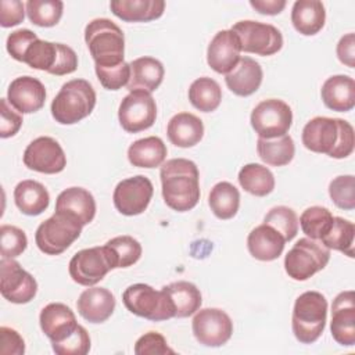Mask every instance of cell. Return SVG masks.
Masks as SVG:
<instances>
[{
	"label": "cell",
	"instance_id": "1",
	"mask_svg": "<svg viewBox=\"0 0 355 355\" xmlns=\"http://www.w3.org/2000/svg\"><path fill=\"white\" fill-rule=\"evenodd\" d=\"M159 178L165 204L178 212L193 209L200 200L197 165L186 158H172L161 165Z\"/></svg>",
	"mask_w": 355,
	"mask_h": 355
},
{
	"label": "cell",
	"instance_id": "2",
	"mask_svg": "<svg viewBox=\"0 0 355 355\" xmlns=\"http://www.w3.org/2000/svg\"><path fill=\"white\" fill-rule=\"evenodd\" d=\"M302 144L313 153L337 159L347 158L354 151V128L340 118L315 116L302 129Z\"/></svg>",
	"mask_w": 355,
	"mask_h": 355
},
{
	"label": "cell",
	"instance_id": "3",
	"mask_svg": "<svg viewBox=\"0 0 355 355\" xmlns=\"http://www.w3.org/2000/svg\"><path fill=\"white\" fill-rule=\"evenodd\" d=\"M85 42L94 60V69L114 68L125 62V36L108 18H96L85 28Z\"/></svg>",
	"mask_w": 355,
	"mask_h": 355
},
{
	"label": "cell",
	"instance_id": "4",
	"mask_svg": "<svg viewBox=\"0 0 355 355\" xmlns=\"http://www.w3.org/2000/svg\"><path fill=\"white\" fill-rule=\"evenodd\" d=\"M96 105V92L85 79L64 83L51 103V115L61 125H73L89 116Z\"/></svg>",
	"mask_w": 355,
	"mask_h": 355
},
{
	"label": "cell",
	"instance_id": "5",
	"mask_svg": "<svg viewBox=\"0 0 355 355\" xmlns=\"http://www.w3.org/2000/svg\"><path fill=\"white\" fill-rule=\"evenodd\" d=\"M327 319V300L319 291H305L294 302L291 327L302 344L315 343L323 333Z\"/></svg>",
	"mask_w": 355,
	"mask_h": 355
},
{
	"label": "cell",
	"instance_id": "6",
	"mask_svg": "<svg viewBox=\"0 0 355 355\" xmlns=\"http://www.w3.org/2000/svg\"><path fill=\"white\" fill-rule=\"evenodd\" d=\"M22 62L33 69L62 76L76 71L78 55L67 44L53 43L37 37L26 49Z\"/></svg>",
	"mask_w": 355,
	"mask_h": 355
},
{
	"label": "cell",
	"instance_id": "7",
	"mask_svg": "<svg viewBox=\"0 0 355 355\" xmlns=\"http://www.w3.org/2000/svg\"><path fill=\"white\" fill-rule=\"evenodd\" d=\"M122 301L129 312L153 322L175 318L172 301L162 288L155 290L148 284L136 283L123 291Z\"/></svg>",
	"mask_w": 355,
	"mask_h": 355
},
{
	"label": "cell",
	"instance_id": "8",
	"mask_svg": "<svg viewBox=\"0 0 355 355\" xmlns=\"http://www.w3.org/2000/svg\"><path fill=\"white\" fill-rule=\"evenodd\" d=\"M330 259V250L319 240L300 239L284 257V269L288 277L304 282L322 270Z\"/></svg>",
	"mask_w": 355,
	"mask_h": 355
},
{
	"label": "cell",
	"instance_id": "9",
	"mask_svg": "<svg viewBox=\"0 0 355 355\" xmlns=\"http://www.w3.org/2000/svg\"><path fill=\"white\" fill-rule=\"evenodd\" d=\"M82 225L60 212L43 220L35 233L37 248L47 255H60L80 236Z\"/></svg>",
	"mask_w": 355,
	"mask_h": 355
},
{
	"label": "cell",
	"instance_id": "10",
	"mask_svg": "<svg viewBox=\"0 0 355 355\" xmlns=\"http://www.w3.org/2000/svg\"><path fill=\"white\" fill-rule=\"evenodd\" d=\"M232 31L240 40L241 51L245 53L266 57L276 54L283 47L282 32L270 24L245 19L236 22Z\"/></svg>",
	"mask_w": 355,
	"mask_h": 355
},
{
	"label": "cell",
	"instance_id": "11",
	"mask_svg": "<svg viewBox=\"0 0 355 355\" xmlns=\"http://www.w3.org/2000/svg\"><path fill=\"white\" fill-rule=\"evenodd\" d=\"M250 122L258 137H280L287 135L291 128L293 111L283 100L268 98L255 105Z\"/></svg>",
	"mask_w": 355,
	"mask_h": 355
},
{
	"label": "cell",
	"instance_id": "12",
	"mask_svg": "<svg viewBox=\"0 0 355 355\" xmlns=\"http://www.w3.org/2000/svg\"><path fill=\"white\" fill-rule=\"evenodd\" d=\"M157 118V104L151 93L144 90L129 92L119 104L118 119L123 130L137 133L151 128Z\"/></svg>",
	"mask_w": 355,
	"mask_h": 355
},
{
	"label": "cell",
	"instance_id": "13",
	"mask_svg": "<svg viewBox=\"0 0 355 355\" xmlns=\"http://www.w3.org/2000/svg\"><path fill=\"white\" fill-rule=\"evenodd\" d=\"M191 327L196 340L205 347H220L230 340L233 333L230 316L219 308L198 309Z\"/></svg>",
	"mask_w": 355,
	"mask_h": 355
},
{
	"label": "cell",
	"instance_id": "14",
	"mask_svg": "<svg viewBox=\"0 0 355 355\" xmlns=\"http://www.w3.org/2000/svg\"><path fill=\"white\" fill-rule=\"evenodd\" d=\"M112 269V263L104 245L78 251L71 258L68 266V272L72 280L80 286L87 287H92L101 282L105 275Z\"/></svg>",
	"mask_w": 355,
	"mask_h": 355
},
{
	"label": "cell",
	"instance_id": "15",
	"mask_svg": "<svg viewBox=\"0 0 355 355\" xmlns=\"http://www.w3.org/2000/svg\"><path fill=\"white\" fill-rule=\"evenodd\" d=\"M0 291L1 295L12 304H26L35 298L37 283L14 258H1Z\"/></svg>",
	"mask_w": 355,
	"mask_h": 355
},
{
	"label": "cell",
	"instance_id": "16",
	"mask_svg": "<svg viewBox=\"0 0 355 355\" xmlns=\"http://www.w3.org/2000/svg\"><path fill=\"white\" fill-rule=\"evenodd\" d=\"M154 187L144 175H136L121 180L112 194L114 205L122 215L135 216L144 212L151 201Z\"/></svg>",
	"mask_w": 355,
	"mask_h": 355
},
{
	"label": "cell",
	"instance_id": "17",
	"mask_svg": "<svg viewBox=\"0 0 355 355\" xmlns=\"http://www.w3.org/2000/svg\"><path fill=\"white\" fill-rule=\"evenodd\" d=\"M24 164L32 171L54 175L64 171L67 165V157L55 139L40 136L31 141L25 148Z\"/></svg>",
	"mask_w": 355,
	"mask_h": 355
},
{
	"label": "cell",
	"instance_id": "18",
	"mask_svg": "<svg viewBox=\"0 0 355 355\" xmlns=\"http://www.w3.org/2000/svg\"><path fill=\"white\" fill-rule=\"evenodd\" d=\"M330 331L338 344L345 347L355 344V294L352 290L341 291L334 298Z\"/></svg>",
	"mask_w": 355,
	"mask_h": 355
},
{
	"label": "cell",
	"instance_id": "19",
	"mask_svg": "<svg viewBox=\"0 0 355 355\" xmlns=\"http://www.w3.org/2000/svg\"><path fill=\"white\" fill-rule=\"evenodd\" d=\"M241 44L232 29L219 31L208 44L207 62L218 73H229L240 61Z\"/></svg>",
	"mask_w": 355,
	"mask_h": 355
},
{
	"label": "cell",
	"instance_id": "20",
	"mask_svg": "<svg viewBox=\"0 0 355 355\" xmlns=\"http://www.w3.org/2000/svg\"><path fill=\"white\" fill-rule=\"evenodd\" d=\"M7 100L19 114H32L44 105L46 87L36 78L19 76L10 83Z\"/></svg>",
	"mask_w": 355,
	"mask_h": 355
},
{
	"label": "cell",
	"instance_id": "21",
	"mask_svg": "<svg viewBox=\"0 0 355 355\" xmlns=\"http://www.w3.org/2000/svg\"><path fill=\"white\" fill-rule=\"evenodd\" d=\"M39 322L43 333L49 337L51 344L65 340L79 326L72 309L61 302H51L46 305L40 312Z\"/></svg>",
	"mask_w": 355,
	"mask_h": 355
},
{
	"label": "cell",
	"instance_id": "22",
	"mask_svg": "<svg viewBox=\"0 0 355 355\" xmlns=\"http://www.w3.org/2000/svg\"><path fill=\"white\" fill-rule=\"evenodd\" d=\"M55 212L64 214L78 220L82 226H86L94 219L96 201L89 190L83 187H69L58 194Z\"/></svg>",
	"mask_w": 355,
	"mask_h": 355
},
{
	"label": "cell",
	"instance_id": "23",
	"mask_svg": "<svg viewBox=\"0 0 355 355\" xmlns=\"http://www.w3.org/2000/svg\"><path fill=\"white\" fill-rule=\"evenodd\" d=\"M76 308L85 320L90 323H103L115 309V297L104 287H89L79 295Z\"/></svg>",
	"mask_w": 355,
	"mask_h": 355
},
{
	"label": "cell",
	"instance_id": "24",
	"mask_svg": "<svg viewBox=\"0 0 355 355\" xmlns=\"http://www.w3.org/2000/svg\"><path fill=\"white\" fill-rule=\"evenodd\" d=\"M284 237L270 225L262 223L254 227L247 237L250 254L258 261H275L284 250Z\"/></svg>",
	"mask_w": 355,
	"mask_h": 355
},
{
	"label": "cell",
	"instance_id": "25",
	"mask_svg": "<svg viewBox=\"0 0 355 355\" xmlns=\"http://www.w3.org/2000/svg\"><path fill=\"white\" fill-rule=\"evenodd\" d=\"M262 68L251 57H241L237 65L225 76L226 86L240 97L254 94L262 83Z\"/></svg>",
	"mask_w": 355,
	"mask_h": 355
},
{
	"label": "cell",
	"instance_id": "26",
	"mask_svg": "<svg viewBox=\"0 0 355 355\" xmlns=\"http://www.w3.org/2000/svg\"><path fill=\"white\" fill-rule=\"evenodd\" d=\"M324 105L333 111L347 112L355 107V80L348 75H333L320 90Z\"/></svg>",
	"mask_w": 355,
	"mask_h": 355
},
{
	"label": "cell",
	"instance_id": "27",
	"mask_svg": "<svg viewBox=\"0 0 355 355\" xmlns=\"http://www.w3.org/2000/svg\"><path fill=\"white\" fill-rule=\"evenodd\" d=\"M166 135L172 144L189 148L200 143L204 136L202 121L190 112H179L173 115L166 126Z\"/></svg>",
	"mask_w": 355,
	"mask_h": 355
},
{
	"label": "cell",
	"instance_id": "28",
	"mask_svg": "<svg viewBox=\"0 0 355 355\" xmlns=\"http://www.w3.org/2000/svg\"><path fill=\"white\" fill-rule=\"evenodd\" d=\"M164 65L161 61L153 57H140L130 62V78L126 85L129 92L144 90L154 92L162 83Z\"/></svg>",
	"mask_w": 355,
	"mask_h": 355
},
{
	"label": "cell",
	"instance_id": "29",
	"mask_svg": "<svg viewBox=\"0 0 355 355\" xmlns=\"http://www.w3.org/2000/svg\"><path fill=\"white\" fill-rule=\"evenodd\" d=\"M110 8L125 22H147L159 18L165 10L164 0H112Z\"/></svg>",
	"mask_w": 355,
	"mask_h": 355
},
{
	"label": "cell",
	"instance_id": "30",
	"mask_svg": "<svg viewBox=\"0 0 355 355\" xmlns=\"http://www.w3.org/2000/svg\"><path fill=\"white\" fill-rule=\"evenodd\" d=\"M326 21L324 6L319 0H297L291 10V22L295 31L305 36L316 35Z\"/></svg>",
	"mask_w": 355,
	"mask_h": 355
},
{
	"label": "cell",
	"instance_id": "31",
	"mask_svg": "<svg viewBox=\"0 0 355 355\" xmlns=\"http://www.w3.org/2000/svg\"><path fill=\"white\" fill-rule=\"evenodd\" d=\"M14 201L17 208L29 216L44 212L50 204L47 189L36 180H22L14 189Z\"/></svg>",
	"mask_w": 355,
	"mask_h": 355
},
{
	"label": "cell",
	"instance_id": "32",
	"mask_svg": "<svg viewBox=\"0 0 355 355\" xmlns=\"http://www.w3.org/2000/svg\"><path fill=\"white\" fill-rule=\"evenodd\" d=\"M168 150L164 141L157 136H148L133 141L128 148V159L133 166L157 168L166 158Z\"/></svg>",
	"mask_w": 355,
	"mask_h": 355
},
{
	"label": "cell",
	"instance_id": "33",
	"mask_svg": "<svg viewBox=\"0 0 355 355\" xmlns=\"http://www.w3.org/2000/svg\"><path fill=\"white\" fill-rule=\"evenodd\" d=\"M162 290L172 301V305L175 308V318L191 316L201 306V293L197 286L190 282H173L168 286H164Z\"/></svg>",
	"mask_w": 355,
	"mask_h": 355
},
{
	"label": "cell",
	"instance_id": "34",
	"mask_svg": "<svg viewBox=\"0 0 355 355\" xmlns=\"http://www.w3.org/2000/svg\"><path fill=\"white\" fill-rule=\"evenodd\" d=\"M257 153L265 164L270 166H284L293 161L295 146L288 135L275 139L258 137Z\"/></svg>",
	"mask_w": 355,
	"mask_h": 355
},
{
	"label": "cell",
	"instance_id": "35",
	"mask_svg": "<svg viewBox=\"0 0 355 355\" xmlns=\"http://www.w3.org/2000/svg\"><path fill=\"white\" fill-rule=\"evenodd\" d=\"M240 186L255 197H265L275 189V176L261 164H247L239 172Z\"/></svg>",
	"mask_w": 355,
	"mask_h": 355
},
{
	"label": "cell",
	"instance_id": "36",
	"mask_svg": "<svg viewBox=\"0 0 355 355\" xmlns=\"http://www.w3.org/2000/svg\"><path fill=\"white\" fill-rule=\"evenodd\" d=\"M208 204L216 218L232 219L240 207V193L232 183L219 182L211 189Z\"/></svg>",
	"mask_w": 355,
	"mask_h": 355
},
{
	"label": "cell",
	"instance_id": "37",
	"mask_svg": "<svg viewBox=\"0 0 355 355\" xmlns=\"http://www.w3.org/2000/svg\"><path fill=\"white\" fill-rule=\"evenodd\" d=\"M191 105L202 112L215 111L222 100V89L216 80L208 76L196 79L189 87Z\"/></svg>",
	"mask_w": 355,
	"mask_h": 355
},
{
	"label": "cell",
	"instance_id": "38",
	"mask_svg": "<svg viewBox=\"0 0 355 355\" xmlns=\"http://www.w3.org/2000/svg\"><path fill=\"white\" fill-rule=\"evenodd\" d=\"M112 268H129L141 257V245L132 236H116L104 244Z\"/></svg>",
	"mask_w": 355,
	"mask_h": 355
},
{
	"label": "cell",
	"instance_id": "39",
	"mask_svg": "<svg viewBox=\"0 0 355 355\" xmlns=\"http://www.w3.org/2000/svg\"><path fill=\"white\" fill-rule=\"evenodd\" d=\"M354 239L355 226L352 222L334 216L330 230L322 237L320 243L329 250H337L344 255L354 258Z\"/></svg>",
	"mask_w": 355,
	"mask_h": 355
},
{
	"label": "cell",
	"instance_id": "40",
	"mask_svg": "<svg viewBox=\"0 0 355 355\" xmlns=\"http://www.w3.org/2000/svg\"><path fill=\"white\" fill-rule=\"evenodd\" d=\"M333 214L324 207H309L300 216V225L306 237L312 240H322L333 225Z\"/></svg>",
	"mask_w": 355,
	"mask_h": 355
},
{
	"label": "cell",
	"instance_id": "41",
	"mask_svg": "<svg viewBox=\"0 0 355 355\" xmlns=\"http://www.w3.org/2000/svg\"><path fill=\"white\" fill-rule=\"evenodd\" d=\"M28 18L32 24L43 28L54 26L62 17L64 3L60 0H29L25 4Z\"/></svg>",
	"mask_w": 355,
	"mask_h": 355
},
{
	"label": "cell",
	"instance_id": "42",
	"mask_svg": "<svg viewBox=\"0 0 355 355\" xmlns=\"http://www.w3.org/2000/svg\"><path fill=\"white\" fill-rule=\"evenodd\" d=\"M263 223L275 227L284 237L286 243L293 240L298 233V216L294 209L286 205H277L269 209Z\"/></svg>",
	"mask_w": 355,
	"mask_h": 355
},
{
	"label": "cell",
	"instance_id": "43",
	"mask_svg": "<svg viewBox=\"0 0 355 355\" xmlns=\"http://www.w3.org/2000/svg\"><path fill=\"white\" fill-rule=\"evenodd\" d=\"M331 201L341 209L355 208V178L352 175H341L334 178L329 184Z\"/></svg>",
	"mask_w": 355,
	"mask_h": 355
},
{
	"label": "cell",
	"instance_id": "44",
	"mask_svg": "<svg viewBox=\"0 0 355 355\" xmlns=\"http://www.w3.org/2000/svg\"><path fill=\"white\" fill-rule=\"evenodd\" d=\"M28 245L26 234L22 229L12 225L0 226V254L1 258H17Z\"/></svg>",
	"mask_w": 355,
	"mask_h": 355
},
{
	"label": "cell",
	"instance_id": "45",
	"mask_svg": "<svg viewBox=\"0 0 355 355\" xmlns=\"http://www.w3.org/2000/svg\"><path fill=\"white\" fill-rule=\"evenodd\" d=\"M51 347L57 355H86L90 351V336L79 324L71 336L60 343L51 344Z\"/></svg>",
	"mask_w": 355,
	"mask_h": 355
},
{
	"label": "cell",
	"instance_id": "46",
	"mask_svg": "<svg viewBox=\"0 0 355 355\" xmlns=\"http://www.w3.org/2000/svg\"><path fill=\"white\" fill-rule=\"evenodd\" d=\"M136 355H166L175 354L172 348L168 347L165 337L157 331H148L139 337L135 344Z\"/></svg>",
	"mask_w": 355,
	"mask_h": 355
},
{
	"label": "cell",
	"instance_id": "47",
	"mask_svg": "<svg viewBox=\"0 0 355 355\" xmlns=\"http://www.w3.org/2000/svg\"><path fill=\"white\" fill-rule=\"evenodd\" d=\"M96 75L103 85L104 89L107 90H118L122 86L128 85L129 78H130V64L123 62L118 67L114 68H96Z\"/></svg>",
	"mask_w": 355,
	"mask_h": 355
},
{
	"label": "cell",
	"instance_id": "48",
	"mask_svg": "<svg viewBox=\"0 0 355 355\" xmlns=\"http://www.w3.org/2000/svg\"><path fill=\"white\" fill-rule=\"evenodd\" d=\"M37 36L35 32H32L31 29H18V31H14L8 35L7 37V43H6V47H7V51L8 54L17 60V61H21L24 60V55H25V51L26 49L29 47V44L36 40Z\"/></svg>",
	"mask_w": 355,
	"mask_h": 355
},
{
	"label": "cell",
	"instance_id": "49",
	"mask_svg": "<svg viewBox=\"0 0 355 355\" xmlns=\"http://www.w3.org/2000/svg\"><path fill=\"white\" fill-rule=\"evenodd\" d=\"M0 137L7 139L14 136L21 125H22V116L18 111H14L12 107L10 105L7 98L0 100Z\"/></svg>",
	"mask_w": 355,
	"mask_h": 355
},
{
	"label": "cell",
	"instance_id": "50",
	"mask_svg": "<svg viewBox=\"0 0 355 355\" xmlns=\"http://www.w3.org/2000/svg\"><path fill=\"white\" fill-rule=\"evenodd\" d=\"M26 7L19 0H1L0 1V25L11 28L24 21Z\"/></svg>",
	"mask_w": 355,
	"mask_h": 355
},
{
	"label": "cell",
	"instance_id": "51",
	"mask_svg": "<svg viewBox=\"0 0 355 355\" xmlns=\"http://www.w3.org/2000/svg\"><path fill=\"white\" fill-rule=\"evenodd\" d=\"M0 352L3 355H22L25 352L24 338L11 327H0Z\"/></svg>",
	"mask_w": 355,
	"mask_h": 355
},
{
	"label": "cell",
	"instance_id": "52",
	"mask_svg": "<svg viewBox=\"0 0 355 355\" xmlns=\"http://www.w3.org/2000/svg\"><path fill=\"white\" fill-rule=\"evenodd\" d=\"M338 60L349 68L355 67V35L347 33L337 43Z\"/></svg>",
	"mask_w": 355,
	"mask_h": 355
},
{
	"label": "cell",
	"instance_id": "53",
	"mask_svg": "<svg viewBox=\"0 0 355 355\" xmlns=\"http://www.w3.org/2000/svg\"><path fill=\"white\" fill-rule=\"evenodd\" d=\"M250 6L263 15H277L286 7L284 0H251Z\"/></svg>",
	"mask_w": 355,
	"mask_h": 355
}]
</instances>
